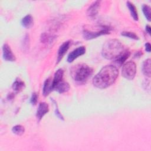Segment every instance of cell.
Returning a JSON list of instances; mask_svg holds the SVG:
<instances>
[{"instance_id": "cell-1", "label": "cell", "mask_w": 151, "mask_h": 151, "mask_svg": "<svg viewBox=\"0 0 151 151\" xmlns=\"http://www.w3.org/2000/svg\"><path fill=\"white\" fill-rule=\"evenodd\" d=\"M119 75L117 68L112 65L103 67L93 79V85L99 88H107L114 83Z\"/></svg>"}, {"instance_id": "cell-2", "label": "cell", "mask_w": 151, "mask_h": 151, "mask_svg": "<svg viewBox=\"0 0 151 151\" xmlns=\"http://www.w3.org/2000/svg\"><path fill=\"white\" fill-rule=\"evenodd\" d=\"M126 50L122 42L116 39L107 41L104 44L101 54L103 57L107 60H114L117 58Z\"/></svg>"}, {"instance_id": "cell-3", "label": "cell", "mask_w": 151, "mask_h": 151, "mask_svg": "<svg viewBox=\"0 0 151 151\" xmlns=\"http://www.w3.org/2000/svg\"><path fill=\"white\" fill-rule=\"evenodd\" d=\"M93 69L85 64L75 65L71 70V75L75 81L82 84L86 82L93 74Z\"/></svg>"}, {"instance_id": "cell-4", "label": "cell", "mask_w": 151, "mask_h": 151, "mask_svg": "<svg viewBox=\"0 0 151 151\" xmlns=\"http://www.w3.org/2000/svg\"><path fill=\"white\" fill-rule=\"evenodd\" d=\"M110 32V28L107 26H100V28L97 29L95 28V30H89L87 28H84L83 30V37L86 40H91L96 38L100 35L109 34Z\"/></svg>"}, {"instance_id": "cell-5", "label": "cell", "mask_w": 151, "mask_h": 151, "mask_svg": "<svg viewBox=\"0 0 151 151\" xmlns=\"http://www.w3.org/2000/svg\"><path fill=\"white\" fill-rule=\"evenodd\" d=\"M136 64L132 61H127L123 65L122 74L125 78L132 80H133L136 75Z\"/></svg>"}, {"instance_id": "cell-6", "label": "cell", "mask_w": 151, "mask_h": 151, "mask_svg": "<svg viewBox=\"0 0 151 151\" xmlns=\"http://www.w3.org/2000/svg\"><path fill=\"white\" fill-rule=\"evenodd\" d=\"M85 52H86L85 47L84 46L79 47L76 48L75 50H74L68 54L67 57V61L68 63H71L77 58H78L79 56H81L84 54H85Z\"/></svg>"}, {"instance_id": "cell-7", "label": "cell", "mask_w": 151, "mask_h": 151, "mask_svg": "<svg viewBox=\"0 0 151 151\" xmlns=\"http://www.w3.org/2000/svg\"><path fill=\"white\" fill-rule=\"evenodd\" d=\"M2 56L4 60L8 61H14L15 57L13 54L10 47L6 44H4L2 47Z\"/></svg>"}, {"instance_id": "cell-8", "label": "cell", "mask_w": 151, "mask_h": 151, "mask_svg": "<svg viewBox=\"0 0 151 151\" xmlns=\"http://www.w3.org/2000/svg\"><path fill=\"white\" fill-rule=\"evenodd\" d=\"M100 6V1H96L93 2L87 11V15L90 18L95 17L98 14Z\"/></svg>"}, {"instance_id": "cell-9", "label": "cell", "mask_w": 151, "mask_h": 151, "mask_svg": "<svg viewBox=\"0 0 151 151\" xmlns=\"http://www.w3.org/2000/svg\"><path fill=\"white\" fill-rule=\"evenodd\" d=\"M49 111V107L47 103L45 102H41L39 104L37 111V117L38 121H40L42 118Z\"/></svg>"}, {"instance_id": "cell-10", "label": "cell", "mask_w": 151, "mask_h": 151, "mask_svg": "<svg viewBox=\"0 0 151 151\" xmlns=\"http://www.w3.org/2000/svg\"><path fill=\"white\" fill-rule=\"evenodd\" d=\"M70 45V41H67L64 42H63L60 47L58 54H57V61L60 62V61L63 58L64 55L65 54L66 52L68 50Z\"/></svg>"}, {"instance_id": "cell-11", "label": "cell", "mask_w": 151, "mask_h": 151, "mask_svg": "<svg viewBox=\"0 0 151 151\" xmlns=\"http://www.w3.org/2000/svg\"><path fill=\"white\" fill-rule=\"evenodd\" d=\"M63 76H64V71L63 69L60 68L56 71L54 74V78L52 79V88L53 90L54 87L61 81L63 80Z\"/></svg>"}, {"instance_id": "cell-12", "label": "cell", "mask_w": 151, "mask_h": 151, "mask_svg": "<svg viewBox=\"0 0 151 151\" xmlns=\"http://www.w3.org/2000/svg\"><path fill=\"white\" fill-rule=\"evenodd\" d=\"M53 90L52 88V80H51L50 78H47L44 83V86H43V94L44 96H48L50 93Z\"/></svg>"}, {"instance_id": "cell-13", "label": "cell", "mask_w": 151, "mask_h": 151, "mask_svg": "<svg viewBox=\"0 0 151 151\" xmlns=\"http://www.w3.org/2000/svg\"><path fill=\"white\" fill-rule=\"evenodd\" d=\"M69 89H70V86L68 83L63 80L54 87V90L57 91L59 93H63L68 91Z\"/></svg>"}, {"instance_id": "cell-14", "label": "cell", "mask_w": 151, "mask_h": 151, "mask_svg": "<svg viewBox=\"0 0 151 151\" xmlns=\"http://www.w3.org/2000/svg\"><path fill=\"white\" fill-rule=\"evenodd\" d=\"M130 52L127 50H125L117 58H116L114 60L115 63L119 65V66H121L126 61V60L129 58V57L130 56Z\"/></svg>"}, {"instance_id": "cell-15", "label": "cell", "mask_w": 151, "mask_h": 151, "mask_svg": "<svg viewBox=\"0 0 151 151\" xmlns=\"http://www.w3.org/2000/svg\"><path fill=\"white\" fill-rule=\"evenodd\" d=\"M33 18L29 14L25 16L21 20V25L26 28H31L33 25Z\"/></svg>"}, {"instance_id": "cell-16", "label": "cell", "mask_w": 151, "mask_h": 151, "mask_svg": "<svg viewBox=\"0 0 151 151\" xmlns=\"http://www.w3.org/2000/svg\"><path fill=\"white\" fill-rule=\"evenodd\" d=\"M150 59L148 58L146 60H145L143 63L142 64V71L143 73L150 77V74H151V71H150Z\"/></svg>"}, {"instance_id": "cell-17", "label": "cell", "mask_w": 151, "mask_h": 151, "mask_svg": "<svg viewBox=\"0 0 151 151\" xmlns=\"http://www.w3.org/2000/svg\"><path fill=\"white\" fill-rule=\"evenodd\" d=\"M126 4H127V6L129 9V11L130 12L131 16L132 17L133 19L135 21H137L139 18H138V14H137V12L135 6L130 1H127L126 2Z\"/></svg>"}, {"instance_id": "cell-18", "label": "cell", "mask_w": 151, "mask_h": 151, "mask_svg": "<svg viewBox=\"0 0 151 151\" xmlns=\"http://www.w3.org/2000/svg\"><path fill=\"white\" fill-rule=\"evenodd\" d=\"M25 87V84L24 81L19 79H17L12 84V88L13 90L18 93L22 91Z\"/></svg>"}, {"instance_id": "cell-19", "label": "cell", "mask_w": 151, "mask_h": 151, "mask_svg": "<svg viewBox=\"0 0 151 151\" xmlns=\"http://www.w3.org/2000/svg\"><path fill=\"white\" fill-rule=\"evenodd\" d=\"M54 38V37L46 33L42 34L41 37V40L43 43H51Z\"/></svg>"}, {"instance_id": "cell-20", "label": "cell", "mask_w": 151, "mask_h": 151, "mask_svg": "<svg viewBox=\"0 0 151 151\" xmlns=\"http://www.w3.org/2000/svg\"><path fill=\"white\" fill-rule=\"evenodd\" d=\"M12 131L14 134L18 136H21L24 133L25 129L24 127L21 125H16L12 127Z\"/></svg>"}, {"instance_id": "cell-21", "label": "cell", "mask_w": 151, "mask_h": 151, "mask_svg": "<svg viewBox=\"0 0 151 151\" xmlns=\"http://www.w3.org/2000/svg\"><path fill=\"white\" fill-rule=\"evenodd\" d=\"M142 11L147 21H150V8L149 6L143 4L142 5Z\"/></svg>"}, {"instance_id": "cell-22", "label": "cell", "mask_w": 151, "mask_h": 151, "mask_svg": "<svg viewBox=\"0 0 151 151\" xmlns=\"http://www.w3.org/2000/svg\"><path fill=\"white\" fill-rule=\"evenodd\" d=\"M121 34L124 37H126L133 40H139L138 36L136 34H135L134 32H129V31H123L121 33Z\"/></svg>"}, {"instance_id": "cell-23", "label": "cell", "mask_w": 151, "mask_h": 151, "mask_svg": "<svg viewBox=\"0 0 151 151\" xmlns=\"http://www.w3.org/2000/svg\"><path fill=\"white\" fill-rule=\"evenodd\" d=\"M52 101L53 102L55 103V113L56 114V116L60 119V120H64V117L63 116H62V114L60 113L58 109V107H57V103H56V101L52 99Z\"/></svg>"}, {"instance_id": "cell-24", "label": "cell", "mask_w": 151, "mask_h": 151, "mask_svg": "<svg viewBox=\"0 0 151 151\" xmlns=\"http://www.w3.org/2000/svg\"><path fill=\"white\" fill-rule=\"evenodd\" d=\"M37 99H38V96L37 94V93H34L32 94V96L31 97L30 99V102L32 105H35L36 104L37 102Z\"/></svg>"}, {"instance_id": "cell-25", "label": "cell", "mask_w": 151, "mask_h": 151, "mask_svg": "<svg viewBox=\"0 0 151 151\" xmlns=\"http://www.w3.org/2000/svg\"><path fill=\"white\" fill-rule=\"evenodd\" d=\"M145 50L148 52H150L151 46H150V44L149 42H146V44H145Z\"/></svg>"}, {"instance_id": "cell-26", "label": "cell", "mask_w": 151, "mask_h": 151, "mask_svg": "<svg viewBox=\"0 0 151 151\" xmlns=\"http://www.w3.org/2000/svg\"><path fill=\"white\" fill-rule=\"evenodd\" d=\"M146 31L147 32V33H148L149 34H150V32H151V28H150V25H147L146 26Z\"/></svg>"}]
</instances>
